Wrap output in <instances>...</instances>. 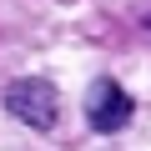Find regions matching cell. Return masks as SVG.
I'll use <instances>...</instances> for the list:
<instances>
[{"instance_id": "obj_1", "label": "cell", "mask_w": 151, "mask_h": 151, "mask_svg": "<svg viewBox=\"0 0 151 151\" xmlns=\"http://www.w3.org/2000/svg\"><path fill=\"white\" fill-rule=\"evenodd\" d=\"M5 111L15 121H25L30 131H55V121H60V91L45 76H20V81L5 86Z\"/></svg>"}, {"instance_id": "obj_2", "label": "cell", "mask_w": 151, "mask_h": 151, "mask_svg": "<svg viewBox=\"0 0 151 151\" xmlns=\"http://www.w3.org/2000/svg\"><path fill=\"white\" fill-rule=\"evenodd\" d=\"M131 116H136V101L116 86V81H101L86 91V126L91 131H101V136H116V131H126L131 126Z\"/></svg>"}, {"instance_id": "obj_3", "label": "cell", "mask_w": 151, "mask_h": 151, "mask_svg": "<svg viewBox=\"0 0 151 151\" xmlns=\"http://www.w3.org/2000/svg\"><path fill=\"white\" fill-rule=\"evenodd\" d=\"M146 30H151V15H146Z\"/></svg>"}]
</instances>
